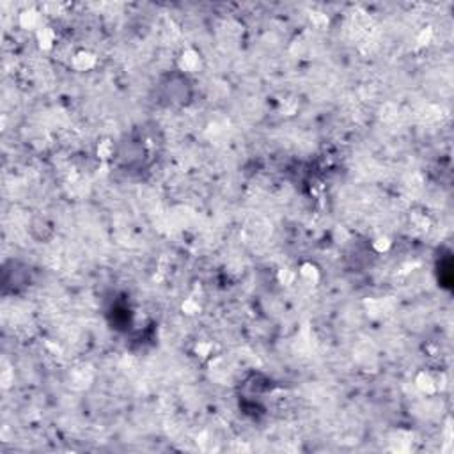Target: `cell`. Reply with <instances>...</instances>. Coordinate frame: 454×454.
Listing matches in <instances>:
<instances>
[{
  "label": "cell",
  "mask_w": 454,
  "mask_h": 454,
  "mask_svg": "<svg viewBox=\"0 0 454 454\" xmlns=\"http://www.w3.org/2000/svg\"><path fill=\"white\" fill-rule=\"evenodd\" d=\"M415 385H417V389H419L422 394H426V396H431V394H435L438 390V383L435 382L433 376H431L430 373H426V371H422V373L417 375Z\"/></svg>",
  "instance_id": "cell-1"
},
{
  "label": "cell",
  "mask_w": 454,
  "mask_h": 454,
  "mask_svg": "<svg viewBox=\"0 0 454 454\" xmlns=\"http://www.w3.org/2000/svg\"><path fill=\"white\" fill-rule=\"evenodd\" d=\"M96 66V55L91 52H78L73 57V68L78 71H89Z\"/></svg>",
  "instance_id": "cell-2"
},
{
  "label": "cell",
  "mask_w": 454,
  "mask_h": 454,
  "mask_svg": "<svg viewBox=\"0 0 454 454\" xmlns=\"http://www.w3.org/2000/svg\"><path fill=\"white\" fill-rule=\"evenodd\" d=\"M201 64V57L195 50H185L179 57V66L183 71H195Z\"/></svg>",
  "instance_id": "cell-3"
},
{
  "label": "cell",
  "mask_w": 454,
  "mask_h": 454,
  "mask_svg": "<svg viewBox=\"0 0 454 454\" xmlns=\"http://www.w3.org/2000/svg\"><path fill=\"white\" fill-rule=\"evenodd\" d=\"M298 275L302 277V280H305V282L314 284V282H318V279H320V270H318V266L313 265V263H303L298 270Z\"/></svg>",
  "instance_id": "cell-4"
},
{
  "label": "cell",
  "mask_w": 454,
  "mask_h": 454,
  "mask_svg": "<svg viewBox=\"0 0 454 454\" xmlns=\"http://www.w3.org/2000/svg\"><path fill=\"white\" fill-rule=\"evenodd\" d=\"M38 41L41 45V48L50 50L55 45V32L50 27H39L38 29Z\"/></svg>",
  "instance_id": "cell-5"
},
{
  "label": "cell",
  "mask_w": 454,
  "mask_h": 454,
  "mask_svg": "<svg viewBox=\"0 0 454 454\" xmlns=\"http://www.w3.org/2000/svg\"><path fill=\"white\" fill-rule=\"evenodd\" d=\"M39 21H41V18H39L38 11H25V13L20 16V23L23 25L25 29H39L41 27Z\"/></svg>",
  "instance_id": "cell-6"
},
{
  "label": "cell",
  "mask_w": 454,
  "mask_h": 454,
  "mask_svg": "<svg viewBox=\"0 0 454 454\" xmlns=\"http://www.w3.org/2000/svg\"><path fill=\"white\" fill-rule=\"evenodd\" d=\"M98 156L103 160H108L110 156H114V144L110 140H101L98 144Z\"/></svg>",
  "instance_id": "cell-7"
},
{
  "label": "cell",
  "mask_w": 454,
  "mask_h": 454,
  "mask_svg": "<svg viewBox=\"0 0 454 454\" xmlns=\"http://www.w3.org/2000/svg\"><path fill=\"white\" fill-rule=\"evenodd\" d=\"M199 309H201L199 303H197L195 300H192V298L186 300V302L183 303V310H185L186 314H190V316H192V314H197V313H199Z\"/></svg>",
  "instance_id": "cell-8"
},
{
  "label": "cell",
  "mask_w": 454,
  "mask_h": 454,
  "mask_svg": "<svg viewBox=\"0 0 454 454\" xmlns=\"http://www.w3.org/2000/svg\"><path fill=\"white\" fill-rule=\"evenodd\" d=\"M295 277H296V273H293L291 270H288V268H284V270H280L279 272V279H280V282L282 284H291L293 280H295Z\"/></svg>",
  "instance_id": "cell-9"
},
{
  "label": "cell",
  "mask_w": 454,
  "mask_h": 454,
  "mask_svg": "<svg viewBox=\"0 0 454 454\" xmlns=\"http://www.w3.org/2000/svg\"><path fill=\"white\" fill-rule=\"evenodd\" d=\"M373 247H375L378 252H385L387 248L390 247V241H389V238H385V236L378 238V240H375V241H373Z\"/></svg>",
  "instance_id": "cell-10"
}]
</instances>
